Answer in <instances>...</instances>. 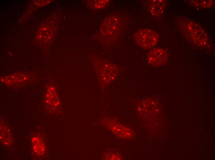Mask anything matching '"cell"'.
I'll return each mask as SVG.
<instances>
[{
	"instance_id": "obj_1",
	"label": "cell",
	"mask_w": 215,
	"mask_h": 160,
	"mask_svg": "<svg viewBox=\"0 0 215 160\" xmlns=\"http://www.w3.org/2000/svg\"><path fill=\"white\" fill-rule=\"evenodd\" d=\"M175 24L179 31L192 44L203 46L208 43V37L204 29L198 24L184 17H179Z\"/></svg>"
},
{
	"instance_id": "obj_2",
	"label": "cell",
	"mask_w": 215,
	"mask_h": 160,
	"mask_svg": "<svg viewBox=\"0 0 215 160\" xmlns=\"http://www.w3.org/2000/svg\"><path fill=\"white\" fill-rule=\"evenodd\" d=\"M99 85L102 88L107 87L117 77L120 73L118 67L115 64L99 56L91 55Z\"/></svg>"
},
{
	"instance_id": "obj_3",
	"label": "cell",
	"mask_w": 215,
	"mask_h": 160,
	"mask_svg": "<svg viewBox=\"0 0 215 160\" xmlns=\"http://www.w3.org/2000/svg\"><path fill=\"white\" fill-rule=\"evenodd\" d=\"M121 18L116 14L107 17L102 23L99 29L101 38L106 43L114 42L119 37L123 30L124 22Z\"/></svg>"
},
{
	"instance_id": "obj_4",
	"label": "cell",
	"mask_w": 215,
	"mask_h": 160,
	"mask_svg": "<svg viewBox=\"0 0 215 160\" xmlns=\"http://www.w3.org/2000/svg\"><path fill=\"white\" fill-rule=\"evenodd\" d=\"M101 122L108 130L117 137L125 140H130L134 137L135 133L131 128L120 124L116 119L104 117Z\"/></svg>"
},
{
	"instance_id": "obj_5",
	"label": "cell",
	"mask_w": 215,
	"mask_h": 160,
	"mask_svg": "<svg viewBox=\"0 0 215 160\" xmlns=\"http://www.w3.org/2000/svg\"><path fill=\"white\" fill-rule=\"evenodd\" d=\"M136 44L143 49H146L155 46L158 42L159 35L154 30L148 29L138 30L133 35Z\"/></svg>"
},
{
	"instance_id": "obj_6",
	"label": "cell",
	"mask_w": 215,
	"mask_h": 160,
	"mask_svg": "<svg viewBox=\"0 0 215 160\" xmlns=\"http://www.w3.org/2000/svg\"><path fill=\"white\" fill-rule=\"evenodd\" d=\"M148 63L154 67H160L165 65L168 62L167 52L164 49L155 48L150 50L147 55Z\"/></svg>"
},
{
	"instance_id": "obj_7",
	"label": "cell",
	"mask_w": 215,
	"mask_h": 160,
	"mask_svg": "<svg viewBox=\"0 0 215 160\" xmlns=\"http://www.w3.org/2000/svg\"><path fill=\"white\" fill-rule=\"evenodd\" d=\"M166 7L165 1L155 0L151 2L149 7L150 14L154 16L161 15L163 12Z\"/></svg>"
},
{
	"instance_id": "obj_8",
	"label": "cell",
	"mask_w": 215,
	"mask_h": 160,
	"mask_svg": "<svg viewBox=\"0 0 215 160\" xmlns=\"http://www.w3.org/2000/svg\"><path fill=\"white\" fill-rule=\"evenodd\" d=\"M0 141L5 146H8L12 142V137L9 129L4 122L0 123Z\"/></svg>"
},
{
	"instance_id": "obj_9",
	"label": "cell",
	"mask_w": 215,
	"mask_h": 160,
	"mask_svg": "<svg viewBox=\"0 0 215 160\" xmlns=\"http://www.w3.org/2000/svg\"><path fill=\"white\" fill-rule=\"evenodd\" d=\"M46 102L48 104L54 107H57L59 105V99L54 87L50 86L48 88L46 94Z\"/></svg>"
},
{
	"instance_id": "obj_10",
	"label": "cell",
	"mask_w": 215,
	"mask_h": 160,
	"mask_svg": "<svg viewBox=\"0 0 215 160\" xmlns=\"http://www.w3.org/2000/svg\"><path fill=\"white\" fill-rule=\"evenodd\" d=\"M34 152L39 156L43 155L45 151V146L43 141L37 137H34L32 140Z\"/></svg>"
},
{
	"instance_id": "obj_11",
	"label": "cell",
	"mask_w": 215,
	"mask_h": 160,
	"mask_svg": "<svg viewBox=\"0 0 215 160\" xmlns=\"http://www.w3.org/2000/svg\"><path fill=\"white\" fill-rule=\"evenodd\" d=\"M27 78V77L24 75L17 74L8 76L4 78V79L2 80L4 82L9 81L5 83L6 84L10 83L12 84L16 83L21 82L25 81Z\"/></svg>"
},
{
	"instance_id": "obj_12",
	"label": "cell",
	"mask_w": 215,
	"mask_h": 160,
	"mask_svg": "<svg viewBox=\"0 0 215 160\" xmlns=\"http://www.w3.org/2000/svg\"><path fill=\"white\" fill-rule=\"evenodd\" d=\"M189 1L195 6L204 9L209 8L214 4V1L213 0H190Z\"/></svg>"
},
{
	"instance_id": "obj_13",
	"label": "cell",
	"mask_w": 215,
	"mask_h": 160,
	"mask_svg": "<svg viewBox=\"0 0 215 160\" xmlns=\"http://www.w3.org/2000/svg\"><path fill=\"white\" fill-rule=\"evenodd\" d=\"M88 2L89 6L95 9H100L105 7L108 3V0H92Z\"/></svg>"
},
{
	"instance_id": "obj_14",
	"label": "cell",
	"mask_w": 215,
	"mask_h": 160,
	"mask_svg": "<svg viewBox=\"0 0 215 160\" xmlns=\"http://www.w3.org/2000/svg\"><path fill=\"white\" fill-rule=\"evenodd\" d=\"M121 158L120 155L114 153L108 154L105 158V159L107 160H121Z\"/></svg>"
}]
</instances>
